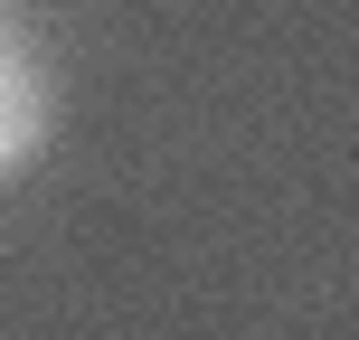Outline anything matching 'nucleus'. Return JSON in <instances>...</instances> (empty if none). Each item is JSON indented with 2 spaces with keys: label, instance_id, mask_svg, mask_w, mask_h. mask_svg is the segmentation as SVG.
<instances>
[{
  "label": "nucleus",
  "instance_id": "obj_1",
  "mask_svg": "<svg viewBox=\"0 0 359 340\" xmlns=\"http://www.w3.org/2000/svg\"><path fill=\"white\" fill-rule=\"evenodd\" d=\"M38 132H48V95H38V76H29V57L19 48H0V170H19L38 151Z\"/></svg>",
  "mask_w": 359,
  "mask_h": 340
}]
</instances>
